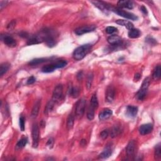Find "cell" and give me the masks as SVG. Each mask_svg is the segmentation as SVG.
<instances>
[{
    "label": "cell",
    "instance_id": "d6986e66",
    "mask_svg": "<svg viewBox=\"0 0 161 161\" xmlns=\"http://www.w3.org/2000/svg\"><path fill=\"white\" fill-rule=\"evenodd\" d=\"M40 105H41V101L40 99L37 100V101H36V102L35 103L31 113V117L32 119H35V118L38 116L39 110H40Z\"/></svg>",
    "mask_w": 161,
    "mask_h": 161
},
{
    "label": "cell",
    "instance_id": "ab89813d",
    "mask_svg": "<svg viewBox=\"0 0 161 161\" xmlns=\"http://www.w3.org/2000/svg\"><path fill=\"white\" fill-rule=\"evenodd\" d=\"M8 3V2L6 1H1V2H0V8H1V10L4 8Z\"/></svg>",
    "mask_w": 161,
    "mask_h": 161
},
{
    "label": "cell",
    "instance_id": "3957f363",
    "mask_svg": "<svg viewBox=\"0 0 161 161\" xmlns=\"http://www.w3.org/2000/svg\"><path fill=\"white\" fill-rule=\"evenodd\" d=\"M150 81H151L150 77L145 78L141 86L140 89H139V91L136 95V97L140 101H142L145 99L150 84Z\"/></svg>",
    "mask_w": 161,
    "mask_h": 161
},
{
    "label": "cell",
    "instance_id": "74e56055",
    "mask_svg": "<svg viewBox=\"0 0 161 161\" xmlns=\"http://www.w3.org/2000/svg\"><path fill=\"white\" fill-rule=\"evenodd\" d=\"M145 40H146L147 42H148L149 44H151V45H155L156 44H157L156 40H155L154 38H153L152 37L149 36V37H147L146 38Z\"/></svg>",
    "mask_w": 161,
    "mask_h": 161
},
{
    "label": "cell",
    "instance_id": "ba28073f",
    "mask_svg": "<svg viewBox=\"0 0 161 161\" xmlns=\"http://www.w3.org/2000/svg\"><path fill=\"white\" fill-rule=\"evenodd\" d=\"M95 25H87V26H83L77 28L75 30V34L77 35H82L85 34L89 33V32H91L95 30L96 29Z\"/></svg>",
    "mask_w": 161,
    "mask_h": 161
},
{
    "label": "cell",
    "instance_id": "8fae6325",
    "mask_svg": "<svg viewBox=\"0 0 161 161\" xmlns=\"http://www.w3.org/2000/svg\"><path fill=\"white\" fill-rule=\"evenodd\" d=\"M136 148H137V143H136V142L135 140L130 141L126 148V153L127 156L130 157H134L135 153Z\"/></svg>",
    "mask_w": 161,
    "mask_h": 161
},
{
    "label": "cell",
    "instance_id": "484cf974",
    "mask_svg": "<svg viewBox=\"0 0 161 161\" xmlns=\"http://www.w3.org/2000/svg\"><path fill=\"white\" fill-rule=\"evenodd\" d=\"M74 119L75 118L74 114L72 113H71L69 116H68L67 120V128L68 130H71L73 128L74 124Z\"/></svg>",
    "mask_w": 161,
    "mask_h": 161
},
{
    "label": "cell",
    "instance_id": "836d02e7",
    "mask_svg": "<svg viewBox=\"0 0 161 161\" xmlns=\"http://www.w3.org/2000/svg\"><path fill=\"white\" fill-rule=\"evenodd\" d=\"M155 157L156 159H159L161 157V147L160 144H158L155 149Z\"/></svg>",
    "mask_w": 161,
    "mask_h": 161
},
{
    "label": "cell",
    "instance_id": "4dcf8cb0",
    "mask_svg": "<svg viewBox=\"0 0 161 161\" xmlns=\"http://www.w3.org/2000/svg\"><path fill=\"white\" fill-rule=\"evenodd\" d=\"M90 105L92 106V107H94L95 109L98 108L99 103H98V99L97 95H96V93L92 95V96L91 101H90Z\"/></svg>",
    "mask_w": 161,
    "mask_h": 161
},
{
    "label": "cell",
    "instance_id": "44dd1931",
    "mask_svg": "<svg viewBox=\"0 0 161 161\" xmlns=\"http://www.w3.org/2000/svg\"><path fill=\"white\" fill-rule=\"evenodd\" d=\"M116 23H117L119 25H121L126 27L127 29L131 30L132 28H134V25L130 21L128 20H118L116 21Z\"/></svg>",
    "mask_w": 161,
    "mask_h": 161
},
{
    "label": "cell",
    "instance_id": "ee69618b",
    "mask_svg": "<svg viewBox=\"0 0 161 161\" xmlns=\"http://www.w3.org/2000/svg\"><path fill=\"white\" fill-rule=\"evenodd\" d=\"M141 11L142 12V13L145 14V15H146V14H147V8H145V7L144 6H142L141 7V8H140Z\"/></svg>",
    "mask_w": 161,
    "mask_h": 161
},
{
    "label": "cell",
    "instance_id": "4fadbf2b",
    "mask_svg": "<svg viewBox=\"0 0 161 161\" xmlns=\"http://www.w3.org/2000/svg\"><path fill=\"white\" fill-rule=\"evenodd\" d=\"M153 130V125L151 123H147L142 125L138 129L139 133L142 135L151 134Z\"/></svg>",
    "mask_w": 161,
    "mask_h": 161
},
{
    "label": "cell",
    "instance_id": "6da1fadb",
    "mask_svg": "<svg viewBox=\"0 0 161 161\" xmlns=\"http://www.w3.org/2000/svg\"><path fill=\"white\" fill-rule=\"evenodd\" d=\"M92 45L91 44H85L76 49L73 52V57L75 60H80L84 59L88 53L91 51Z\"/></svg>",
    "mask_w": 161,
    "mask_h": 161
},
{
    "label": "cell",
    "instance_id": "f6af8a7d",
    "mask_svg": "<svg viewBox=\"0 0 161 161\" xmlns=\"http://www.w3.org/2000/svg\"><path fill=\"white\" fill-rule=\"evenodd\" d=\"M80 144L82 147H84L86 145V140H85V139H83V140H81V142H80Z\"/></svg>",
    "mask_w": 161,
    "mask_h": 161
},
{
    "label": "cell",
    "instance_id": "603a6c76",
    "mask_svg": "<svg viewBox=\"0 0 161 161\" xmlns=\"http://www.w3.org/2000/svg\"><path fill=\"white\" fill-rule=\"evenodd\" d=\"M51 59H49V58H38V59H35L30 60L28 63L30 66H37V65H39V64H42L44 62H45L48 61L49 60H50Z\"/></svg>",
    "mask_w": 161,
    "mask_h": 161
},
{
    "label": "cell",
    "instance_id": "f546056e",
    "mask_svg": "<svg viewBox=\"0 0 161 161\" xmlns=\"http://www.w3.org/2000/svg\"><path fill=\"white\" fill-rule=\"evenodd\" d=\"M95 108L92 106L89 105L88 112H87V118L89 120H92L95 118Z\"/></svg>",
    "mask_w": 161,
    "mask_h": 161
},
{
    "label": "cell",
    "instance_id": "52a82bcc",
    "mask_svg": "<svg viewBox=\"0 0 161 161\" xmlns=\"http://www.w3.org/2000/svg\"><path fill=\"white\" fill-rule=\"evenodd\" d=\"M62 95H63L62 85L58 84L57 86H56L55 88H54V90H53L52 99H53V101H55L56 103L58 102L62 97Z\"/></svg>",
    "mask_w": 161,
    "mask_h": 161
},
{
    "label": "cell",
    "instance_id": "b9f144b4",
    "mask_svg": "<svg viewBox=\"0 0 161 161\" xmlns=\"http://www.w3.org/2000/svg\"><path fill=\"white\" fill-rule=\"evenodd\" d=\"M53 142H54V141H53V139L52 138H50L49 140H48L47 143V145L49 146V147H52V145H53Z\"/></svg>",
    "mask_w": 161,
    "mask_h": 161
},
{
    "label": "cell",
    "instance_id": "cb8c5ba5",
    "mask_svg": "<svg viewBox=\"0 0 161 161\" xmlns=\"http://www.w3.org/2000/svg\"><path fill=\"white\" fill-rule=\"evenodd\" d=\"M128 37L131 38H137L140 36V32L138 29L132 28L128 32Z\"/></svg>",
    "mask_w": 161,
    "mask_h": 161
},
{
    "label": "cell",
    "instance_id": "d4e9b609",
    "mask_svg": "<svg viewBox=\"0 0 161 161\" xmlns=\"http://www.w3.org/2000/svg\"><path fill=\"white\" fill-rule=\"evenodd\" d=\"M121 132V128L118 126V125H115L114 126L110 132V135L112 138H115L117 136H119Z\"/></svg>",
    "mask_w": 161,
    "mask_h": 161
},
{
    "label": "cell",
    "instance_id": "30bf717a",
    "mask_svg": "<svg viewBox=\"0 0 161 161\" xmlns=\"http://www.w3.org/2000/svg\"><path fill=\"white\" fill-rule=\"evenodd\" d=\"M1 40L4 42V44L10 47H15L16 45V42L12 36L8 35H1Z\"/></svg>",
    "mask_w": 161,
    "mask_h": 161
},
{
    "label": "cell",
    "instance_id": "d6a6232c",
    "mask_svg": "<svg viewBox=\"0 0 161 161\" xmlns=\"http://www.w3.org/2000/svg\"><path fill=\"white\" fill-rule=\"evenodd\" d=\"M28 142V139L27 138H21V140H20L18 142L17 144H16V147L18 148L21 149L24 147L25 146Z\"/></svg>",
    "mask_w": 161,
    "mask_h": 161
},
{
    "label": "cell",
    "instance_id": "7a4b0ae2",
    "mask_svg": "<svg viewBox=\"0 0 161 161\" xmlns=\"http://www.w3.org/2000/svg\"><path fill=\"white\" fill-rule=\"evenodd\" d=\"M67 64V62L65 60H60L56 61L55 62H53L50 64L45 65L42 68V72L44 73H50L54 71L55 69H60L66 67Z\"/></svg>",
    "mask_w": 161,
    "mask_h": 161
},
{
    "label": "cell",
    "instance_id": "7c38bea8",
    "mask_svg": "<svg viewBox=\"0 0 161 161\" xmlns=\"http://www.w3.org/2000/svg\"><path fill=\"white\" fill-rule=\"evenodd\" d=\"M107 40L110 45L114 46V47H116V46L117 47V46H120L122 44V39L119 35H111L107 39Z\"/></svg>",
    "mask_w": 161,
    "mask_h": 161
},
{
    "label": "cell",
    "instance_id": "5bb4252c",
    "mask_svg": "<svg viewBox=\"0 0 161 161\" xmlns=\"http://www.w3.org/2000/svg\"><path fill=\"white\" fill-rule=\"evenodd\" d=\"M113 149L110 144L107 145L103 151L99 155V158L101 159H105L110 157L112 154Z\"/></svg>",
    "mask_w": 161,
    "mask_h": 161
},
{
    "label": "cell",
    "instance_id": "4316f807",
    "mask_svg": "<svg viewBox=\"0 0 161 161\" xmlns=\"http://www.w3.org/2000/svg\"><path fill=\"white\" fill-rule=\"evenodd\" d=\"M69 94L73 98H76L79 94V89L77 87H73L71 86H69Z\"/></svg>",
    "mask_w": 161,
    "mask_h": 161
},
{
    "label": "cell",
    "instance_id": "7bdbcfd3",
    "mask_svg": "<svg viewBox=\"0 0 161 161\" xmlns=\"http://www.w3.org/2000/svg\"><path fill=\"white\" fill-rule=\"evenodd\" d=\"M15 24H16V21H12V22H11L8 25V28H10V29H12V28H14L15 26Z\"/></svg>",
    "mask_w": 161,
    "mask_h": 161
},
{
    "label": "cell",
    "instance_id": "9c48e42d",
    "mask_svg": "<svg viewBox=\"0 0 161 161\" xmlns=\"http://www.w3.org/2000/svg\"><path fill=\"white\" fill-rule=\"evenodd\" d=\"M115 96V89L112 85H110L106 89L105 92V99L108 103H112Z\"/></svg>",
    "mask_w": 161,
    "mask_h": 161
},
{
    "label": "cell",
    "instance_id": "5b68a950",
    "mask_svg": "<svg viewBox=\"0 0 161 161\" xmlns=\"http://www.w3.org/2000/svg\"><path fill=\"white\" fill-rule=\"evenodd\" d=\"M86 105V100L84 98L80 99L76 105V108H75V114L77 119H79L83 116L85 112Z\"/></svg>",
    "mask_w": 161,
    "mask_h": 161
},
{
    "label": "cell",
    "instance_id": "bcb514c9",
    "mask_svg": "<svg viewBox=\"0 0 161 161\" xmlns=\"http://www.w3.org/2000/svg\"><path fill=\"white\" fill-rule=\"evenodd\" d=\"M140 77H141V76H140V74H138V73L135 74V79L136 81H138V80L140 79Z\"/></svg>",
    "mask_w": 161,
    "mask_h": 161
},
{
    "label": "cell",
    "instance_id": "277c9868",
    "mask_svg": "<svg viewBox=\"0 0 161 161\" xmlns=\"http://www.w3.org/2000/svg\"><path fill=\"white\" fill-rule=\"evenodd\" d=\"M110 10L116 13L117 15H119V16L125 18H127L128 20H131L133 21H136L138 20V17L135 15L134 14L127 12V11H124L120 8H114V7L112 6L110 8Z\"/></svg>",
    "mask_w": 161,
    "mask_h": 161
},
{
    "label": "cell",
    "instance_id": "ac0fdd59",
    "mask_svg": "<svg viewBox=\"0 0 161 161\" xmlns=\"http://www.w3.org/2000/svg\"><path fill=\"white\" fill-rule=\"evenodd\" d=\"M113 112L110 109L105 108L99 114V119L100 120H105L112 115Z\"/></svg>",
    "mask_w": 161,
    "mask_h": 161
},
{
    "label": "cell",
    "instance_id": "9a60e30c",
    "mask_svg": "<svg viewBox=\"0 0 161 161\" xmlns=\"http://www.w3.org/2000/svg\"><path fill=\"white\" fill-rule=\"evenodd\" d=\"M42 42H44V39H43L40 34H39L37 35H32V36H31L27 41V44L29 45H34V44H40V43H42Z\"/></svg>",
    "mask_w": 161,
    "mask_h": 161
},
{
    "label": "cell",
    "instance_id": "8d00e7d4",
    "mask_svg": "<svg viewBox=\"0 0 161 161\" xmlns=\"http://www.w3.org/2000/svg\"><path fill=\"white\" fill-rule=\"evenodd\" d=\"M108 135H109V130L108 129L103 130L101 132V134H100V137H101V138L103 139V140H105L106 138H107V137H108Z\"/></svg>",
    "mask_w": 161,
    "mask_h": 161
},
{
    "label": "cell",
    "instance_id": "83f0119b",
    "mask_svg": "<svg viewBox=\"0 0 161 161\" xmlns=\"http://www.w3.org/2000/svg\"><path fill=\"white\" fill-rule=\"evenodd\" d=\"M160 76H161V67L160 65H158L156 66L154 70H153L152 77L153 78V79L157 80V79H159Z\"/></svg>",
    "mask_w": 161,
    "mask_h": 161
},
{
    "label": "cell",
    "instance_id": "f35d334b",
    "mask_svg": "<svg viewBox=\"0 0 161 161\" xmlns=\"http://www.w3.org/2000/svg\"><path fill=\"white\" fill-rule=\"evenodd\" d=\"M35 81H36V79L35 78V77L31 76L27 80V84H34Z\"/></svg>",
    "mask_w": 161,
    "mask_h": 161
},
{
    "label": "cell",
    "instance_id": "e0dca14e",
    "mask_svg": "<svg viewBox=\"0 0 161 161\" xmlns=\"http://www.w3.org/2000/svg\"><path fill=\"white\" fill-rule=\"evenodd\" d=\"M117 5L120 8H127V9H133L134 7V3L132 1L128 0H125V1H118Z\"/></svg>",
    "mask_w": 161,
    "mask_h": 161
},
{
    "label": "cell",
    "instance_id": "1f68e13d",
    "mask_svg": "<svg viewBox=\"0 0 161 161\" xmlns=\"http://www.w3.org/2000/svg\"><path fill=\"white\" fill-rule=\"evenodd\" d=\"M93 74L92 73H89L88 74V76H87V79H86V88L88 89H89L91 88V86H92V81H93Z\"/></svg>",
    "mask_w": 161,
    "mask_h": 161
},
{
    "label": "cell",
    "instance_id": "e575fe53",
    "mask_svg": "<svg viewBox=\"0 0 161 161\" xmlns=\"http://www.w3.org/2000/svg\"><path fill=\"white\" fill-rule=\"evenodd\" d=\"M19 123H20V130L23 132L25 130V118L23 116H21L20 117L19 120Z\"/></svg>",
    "mask_w": 161,
    "mask_h": 161
},
{
    "label": "cell",
    "instance_id": "60d3db41",
    "mask_svg": "<svg viewBox=\"0 0 161 161\" xmlns=\"http://www.w3.org/2000/svg\"><path fill=\"white\" fill-rule=\"evenodd\" d=\"M77 77L78 79V80H82L83 79V71H80V72H79L77 75Z\"/></svg>",
    "mask_w": 161,
    "mask_h": 161
},
{
    "label": "cell",
    "instance_id": "f1b7e54d",
    "mask_svg": "<svg viewBox=\"0 0 161 161\" xmlns=\"http://www.w3.org/2000/svg\"><path fill=\"white\" fill-rule=\"evenodd\" d=\"M10 67V64L7 62H4L1 64L0 66V76H2L5 73H6L7 71H8L9 68Z\"/></svg>",
    "mask_w": 161,
    "mask_h": 161
},
{
    "label": "cell",
    "instance_id": "8992f818",
    "mask_svg": "<svg viewBox=\"0 0 161 161\" xmlns=\"http://www.w3.org/2000/svg\"><path fill=\"white\" fill-rule=\"evenodd\" d=\"M32 139H33V147L37 148L38 145L39 135H40V131H39L38 125L37 123L33 124L32 130Z\"/></svg>",
    "mask_w": 161,
    "mask_h": 161
},
{
    "label": "cell",
    "instance_id": "ffe728a7",
    "mask_svg": "<svg viewBox=\"0 0 161 161\" xmlns=\"http://www.w3.org/2000/svg\"><path fill=\"white\" fill-rule=\"evenodd\" d=\"M138 113V108L134 106H128L127 108V114L130 118H135Z\"/></svg>",
    "mask_w": 161,
    "mask_h": 161
},
{
    "label": "cell",
    "instance_id": "7402d4cb",
    "mask_svg": "<svg viewBox=\"0 0 161 161\" xmlns=\"http://www.w3.org/2000/svg\"><path fill=\"white\" fill-rule=\"evenodd\" d=\"M55 104H56V102L53 101V99L50 100V101L47 103V105H46V106L45 107L44 113L45 114H49L50 113L52 112L53 108H54Z\"/></svg>",
    "mask_w": 161,
    "mask_h": 161
},
{
    "label": "cell",
    "instance_id": "d590c367",
    "mask_svg": "<svg viewBox=\"0 0 161 161\" xmlns=\"http://www.w3.org/2000/svg\"><path fill=\"white\" fill-rule=\"evenodd\" d=\"M117 32V28L114 27H108L106 28V32L108 34L112 35Z\"/></svg>",
    "mask_w": 161,
    "mask_h": 161
},
{
    "label": "cell",
    "instance_id": "2e32d148",
    "mask_svg": "<svg viewBox=\"0 0 161 161\" xmlns=\"http://www.w3.org/2000/svg\"><path fill=\"white\" fill-rule=\"evenodd\" d=\"M91 3L93 4L95 6L97 7L99 10L101 11H107V10H110L111 7L110 5H108L107 3L103 2V1H91Z\"/></svg>",
    "mask_w": 161,
    "mask_h": 161
}]
</instances>
